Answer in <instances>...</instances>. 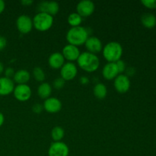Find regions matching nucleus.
Wrapping results in <instances>:
<instances>
[{
    "mask_svg": "<svg viewBox=\"0 0 156 156\" xmlns=\"http://www.w3.org/2000/svg\"><path fill=\"white\" fill-rule=\"evenodd\" d=\"M78 66L87 73H94L100 66V60L98 56L89 52H83L77 59Z\"/></svg>",
    "mask_w": 156,
    "mask_h": 156,
    "instance_id": "obj_1",
    "label": "nucleus"
},
{
    "mask_svg": "<svg viewBox=\"0 0 156 156\" xmlns=\"http://www.w3.org/2000/svg\"><path fill=\"white\" fill-rule=\"evenodd\" d=\"M88 37L89 34L88 30L82 26L71 27L66 34V40L69 44L74 45L76 47L85 44Z\"/></svg>",
    "mask_w": 156,
    "mask_h": 156,
    "instance_id": "obj_2",
    "label": "nucleus"
},
{
    "mask_svg": "<svg viewBox=\"0 0 156 156\" xmlns=\"http://www.w3.org/2000/svg\"><path fill=\"white\" fill-rule=\"evenodd\" d=\"M102 53L105 59L108 62H117L121 59L123 55V47L117 41L108 43L102 49Z\"/></svg>",
    "mask_w": 156,
    "mask_h": 156,
    "instance_id": "obj_3",
    "label": "nucleus"
},
{
    "mask_svg": "<svg viewBox=\"0 0 156 156\" xmlns=\"http://www.w3.org/2000/svg\"><path fill=\"white\" fill-rule=\"evenodd\" d=\"M33 27L38 31L44 32L51 28L53 24V16L44 12H38L33 18Z\"/></svg>",
    "mask_w": 156,
    "mask_h": 156,
    "instance_id": "obj_4",
    "label": "nucleus"
},
{
    "mask_svg": "<svg viewBox=\"0 0 156 156\" xmlns=\"http://www.w3.org/2000/svg\"><path fill=\"white\" fill-rule=\"evenodd\" d=\"M69 149L63 142H53L48 149V156H68Z\"/></svg>",
    "mask_w": 156,
    "mask_h": 156,
    "instance_id": "obj_5",
    "label": "nucleus"
},
{
    "mask_svg": "<svg viewBox=\"0 0 156 156\" xmlns=\"http://www.w3.org/2000/svg\"><path fill=\"white\" fill-rule=\"evenodd\" d=\"M31 88L27 84L23 85H18L15 86L13 91V94L15 99L19 101H27L31 97Z\"/></svg>",
    "mask_w": 156,
    "mask_h": 156,
    "instance_id": "obj_6",
    "label": "nucleus"
},
{
    "mask_svg": "<svg viewBox=\"0 0 156 156\" xmlns=\"http://www.w3.org/2000/svg\"><path fill=\"white\" fill-rule=\"evenodd\" d=\"M16 27L23 34L30 33L33 28V20L27 15H20L16 20Z\"/></svg>",
    "mask_w": 156,
    "mask_h": 156,
    "instance_id": "obj_7",
    "label": "nucleus"
},
{
    "mask_svg": "<svg viewBox=\"0 0 156 156\" xmlns=\"http://www.w3.org/2000/svg\"><path fill=\"white\" fill-rule=\"evenodd\" d=\"M114 85L117 92L124 94L127 92L130 88V80L126 75L120 74L114 79Z\"/></svg>",
    "mask_w": 156,
    "mask_h": 156,
    "instance_id": "obj_8",
    "label": "nucleus"
},
{
    "mask_svg": "<svg viewBox=\"0 0 156 156\" xmlns=\"http://www.w3.org/2000/svg\"><path fill=\"white\" fill-rule=\"evenodd\" d=\"M95 9V5L90 0H82L76 5V12L81 17H88L92 15Z\"/></svg>",
    "mask_w": 156,
    "mask_h": 156,
    "instance_id": "obj_9",
    "label": "nucleus"
},
{
    "mask_svg": "<svg viewBox=\"0 0 156 156\" xmlns=\"http://www.w3.org/2000/svg\"><path fill=\"white\" fill-rule=\"evenodd\" d=\"M78 73V69L76 64L71 62H67L60 69L61 78L65 82L71 81L76 78Z\"/></svg>",
    "mask_w": 156,
    "mask_h": 156,
    "instance_id": "obj_10",
    "label": "nucleus"
},
{
    "mask_svg": "<svg viewBox=\"0 0 156 156\" xmlns=\"http://www.w3.org/2000/svg\"><path fill=\"white\" fill-rule=\"evenodd\" d=\"M38 10L40 12H44L53 16L59 12V3L54 1L41 2L38 5Z\"/></svg>",
    "mask_w": 156,
    "mask_h": 156,
    "instance_id": "obj_11",
    "label": "nucleus"
},
{
    "mask_svg": "<svg viewBox=\"0 0 156 156\" xmlns=\"http://www.w3.org/2000/svg\"><path fill=\"white\" fill-rule=\"evenodd\" d=\"M44 110L50 114H56L62 109V102L59 99L54 97H50L44 102Z\"/></svg>",
    "mask_w": 156,
    "mask_h": 156,
    "instance_id": "obj_12",
    "label": "nucleus"
},
{
    "mask_svg": "<svg viewBox=\"0 0 156 156\" xmlns=\"http://www.w3.org/2000/svg\"><path fill=\"white\" fill-rule=\"evenodd\" d=\"M62 54L64 59L68 60L69 62H73V61H77L81 53L78 47L71 44H67L62 49Z\"/></svg>",
    "mask_w": 156,
    "mask_h": 156,
    "instance_id": "obj_13",
    "label": "nucleus"
},
{
    "mask_svg": "<svg viewBox=\"0 0 156 156\" xmlns=\"http://www.w3.org/2000/svg\"><path fill=\"white\" fill-rule=\"evenodd\" d=\"M85 46L88 52L94 54L100 53L103 49L101 41L97 37H88L87 41H85Z\"/></svg>",
    "mask_w": 156,
    "mask_h": 156,
    "instance_id": "obj_14",
    "label": "nucleus"
},
{
    "mask_svg": "<svg viewBox=\"0 0 156 156\" xmlns=\"http://www.w3.org/2000/svg\"><path fill=\"white\" fill-rule=\"evenodd\" d=\"M102 75L106 80H113L120 75L116 62H108L102 69Z\"/></svg>",
    "mask_w": 156,
    "mask_h": 156,
    "instance_id": "obj_15",
    "label": "nucleus"
},
{
    "mask_svg": "<svg viewBox=\"0 0 156 156\" xmlns=\"http://www.w3.org/2000/svg\"><path fill=\"white\" fill-rule=\"evenodd\" d=\"M15 84L12 79L6 77H0V95L6 96L13 93Z\"/></svg>",
    "mask_w": 156,
    "mask_h": 156,
    "instance_id": "obj_16",
    "label": "nucleus"
},
{
    "mask_svg": "<svg viewBox=\"0 0 156 156\" xmlns=\"http://www.w3.org/2000/svg\"><path fill=\"white\" fill-rule=\"evenodd\" d=\"M48 63L49 66L53 69H59L65 64V59L62 53L55 52L49 56Z\"/></svg>",
    "mask_w": 156,
    "mask_h": 156,
    "instance_id": "obj_17",
    "label": "nucleus"
},
{
    "mask_svg": "<svg viewBox=\"0 0 156 156\" xmlns=\"http://www.w3.org/2000/svg\"><path fill=\"white\" fill-rule=\"evenodd\" d=\"M30 74L27 70L20 69L15 72L13 76L14 82L18 83V85H23L27 84L30 81Z\"/></svg>",
    "mask_w": 156,
    "mask_h": 156,
    "instance_id": "obj_18",
    "label": "nucleus"
},
{
    "mask_svg": "<svg viewBox=\"0 0 156 156\" xmlns=\"http://www.w3.org/2000/svg\"><path fill=\"white\" fill-rule=\"evenodd\" d=\"M142 24L146 28H153L156 26V17L152 13H145L141 16Z\"/></svg>",
    "mask_w": 156,
    "mask_h": 156,
    "instance_id": "obj_19",
    "label": "nucleus"
},
{
    "mask_svg": "<svg viewBox=\"0 0 156 156\" xmlns=\"http://www.w3.org/2000/svg\"><path fill=\"white\" fill-rule=\"evenodd\" d=\"M52 93V86L47 82H43L37 88V94L41 99H47Z\"/></svg>",
    "mask_w": 156,
    "mask_h": 156,
    "instance_id": "obj_20",
    "label": "nucleus"
},
{
    "mask_svg": "<svg viewBox=\"0 0 156 156\" xmlns=\"http://www.w3.org/2000/svg\"><path fill=\"white\" fill-rule=\"evenodd\" d=\"M93 93L98 99L102 100V99H105L108 94V88L105 84L98 83L94 85L93 88Z\"/></svg>",
    "mask_w": 156,
    "mask_h": 156,
    "instance_id": "obj_21",
    "label": "nucleus"
},
{
    "mask_svg": "<svg viewBox=\"0 0 156 156\" xmlns=\"http://www.w3.org/2000/svg\"><path fill=\"white\" fill-rule=\"evenodd\" d=\"M65 136L63 128L59 126H54L51 130V137L53 142H60Z\"/></svg>",
    "mask_w": 156,
    "mask_h": 156,
    "instance_id": "obj_22",
    "label": "nucleus"
},
{
    "mask_svg": "<svg viewBox=\"0 0 156 156\" xmlns=\"http://www.w3.org/2000/svg\"><path fill=\"white\" fill-rule=\"evenodd\" d=\"M82 22V17H81L77 12H73L70 14L68 17V23L71 27L81 26Z\"/></svg>",
    "mask_w": 156,
    "mask_h": 156,
    "instance_id": "obj_23",
    "label": "nucleus"
},
{
    "mask_svg": "<svg viewBox=\"0 0 156 156\" xmlns=\"http://www.w3.org/2000/svg\"><path fill=\"white\" fill-rule=\"evenodd\" d=\"M33 73L34 78L37 82H42L45 80L46 79L45 73H44V71L41 68V67L39 66L35 67V68L33 69V73Z\"/></svg>",
    "mask_w": 156,
    "mask_h": 156,
    "instance_id": "obj_24",
    "label": "nucleus"
},
{
    "mask_svg": "<svg viewBox=\"0 0 156 156\" xmlns=\"http://www.w3.org/2000/svg\"><path fill=\"white\" fill-rule=\"evenodd\" d=\"M141 3L149 9H156V0H142Z\"/></svg>",
    "mask_w": 156,
    "mask_h": 156,
    "instance_id": "obj_25",
    "label": "nucleus"
},
{
    "mask_svg": "<svg viewBox=\"0 0 156 156\" xmlns=\"http://www.w3.org/2000/svg\"><path fill=\"white\" fill-rule=\"evenodd\" d=\"M65 80H63L61 77H59L56 78V79H55L54 82H53V85L55 88H56V89H61V88H63L64 85H65Z\"/></svg>",
    "mask_w": 156,
    "mask_h": 156,
    "instance_id": "obj_26",
    "label": "nucleus"
},
{
    "mask_svg": "<svg viewBox=\"0 0 156 156\" xmlns=\"http://www.w3.org/2000/svg\"><path fill=\"white\" fill-rule=\"evenodd\" d=\"M116 64H117V69H118V71L120 74H121V73H123V72L126 71V63H125L124 61H123L122 59H120V60H118L117 62H116Z\"/></svg>",
    "mask_w": 156,
    "mask_h": 156,
    "instance_id": "obj_27",
    "label": "nucleus"
},
{
    "mask_svg": "<svg viewBox=\"0 0 156 156\" xmlns=\"http://www.w3.org/2000/svg\"><path fill=\"white\" fill-rule=\"evenodd\" d=\"M43 110H44V106L39 103L35 104L32 107V111L35 113V114H41L43 111Z\"/></svg>",
    "mask_w": 156,
    "mask_h": 156,
    "instance_id": "obj_28",
    "label": "nucleus"
},
{
    "mask_svg": "<svg viewBox=\"0 0 156 156\" xmlns=\"http://www.w3.org/2000/svg\"><path fill=\"white\" fill-rule=\"evenodd\" d=\"M4 73H5V77L11 79V78L14 76L15 72L13 68H12V67H8V68H6L5 69Z\"/></svg>",
    "mask_w": 156,
    "mask_h": 156,
    "instance_id": "obj_29",
    "label": "nucleus"
},
{
    "mask_svg": "<svg viewBox=\"0 0 156 156\" xmlns=\"http://www.w3.org/2000/svg\"><path fill=\"white\" fill-rule=\"evenodd\" d=\"M7 45V40L3 36H0V51L4 50Z\"/></svg>",
    "mask_w": 156,
    "mask_h": 156,
    "instance_id": "obj_30",
    "label": "nucleus"
},
{
    "mask_svg": "<svg viewBox=\"0 0 156 156\" xmlns=\"http://www.w3.org/2000/svg\"><path fill=\"white\" fill-rule=\"evenodd\" d=\"M80 82L82 85H88V84L89 83V79H88L87 76H82V77L80 78Z\"/></svg>",
    "mask_w": 156,
    "mask_h": 156,
    "instance_id": "obj_31",
    "label": "nucleus"
},
{
    "mask_svg": "<svg viewBox=\"0 0 156 156\" xmlns=\"http://www.w3.org/2000/svg\"><path fill=\"white\" fill-rule=\"evenodd\" d=\"M34 2L32 0H22V1H21V4L24 6H30Z\"/></svg>",
    "mask_w": 156,
    "mask_h": 156,
    "instance_id": "obj_32",
    "label": "nucleus"
},
{
    "mask_svg": "<svg viewBox=\"0 0 156 156\" xmlns=\"http://www.w3.org/2000/svg\"><path fill=\"white\" fill-rule=\"evenodd\" d=\"M5 9V3L3 0H0V15L4 12Z\"/></svg>",
    "mask_w": 156,
    "mask_h": 156,
    "instance_id": "obj_33",
    "label": "nucleus"
},
{
    "mask_svg": "<svg viewBox=\"0 0 156 156\" xmlns=\"http://www.w3.org/2000/svg\"><path fill=\"white\" fill-rule=\"evenodd\" d=\"M5 122V117L2 112H0V127L3 125Z\"/></svg>",
    "mask_w": 156,
    "mask_h": 156,
    "instance_id": "obj_34",
    "label": "nucleus"
},
{
    "mask_svg": "<svg viewBox=\"0 0 156 156\" xmlns=\"http://www.w3.org/2000/svg\"><path fill=\"white\" fill-rule=\"evenodd\" d=\"M5 71V66H4V64L2 63V62H0V75L2 74Z\"/></svg>",
    "mask_w": 156,
    "mask_h": 156,
    "instance_id": "obj_35",
    "label": "nucleus"
}]
</instances>
